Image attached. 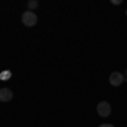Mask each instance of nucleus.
I'll list each match as a JSON object with an SVG mask.
<instances>
[{
    "label": "nucleus",
    "mask_w": 127,
    "mask_h": 127,
    "mask_svg": "<svg viewBox=\"0 0 127 127\" xmlns=\"http://www.w3.org/2000/svg\"><path fill=\"white\" fill-rule=\"evenodd\" d=\"M124 76H127V69H126V73H124Z\"/></svg>",
    "instance_id": "obj_8"
},
{
    "label": "nucleus",
    "mask_w": 127,
    "mask_h": 127,
    "mask_svg": "<svg viewBox=\"0 0 127 127\" xmlns=\"http://www.w3.org/2000/svg\"><path fill=\"white\" fill-rule=\"evenodd\" d=\"M126 15H127V10H126Z\"/></svg>",
    "instance_id": "obj_9"
},
{
    "label": "nucleus",
    "mask_w": 127,
    "mask_h": 127,
    "mask_svg": "<svg viewBox=\"0 0 127 127\" xmlns=\"http://www.w3.org/2000/svg\"><path fill=\"white\" fill-rule=\"evenodd\" d=\"M10 76H12V71H9V69H5V71L0 73V80H9Z\"/></svg>",
    "instance_id": "obj_6"
},
{
    "label": "nucleus",
    "mask_w": 127,
    "mask_h": 127,
    "mask_svg": "<svg viewBox=\"0 0 127 127\" xmlns=\"http://www.w3.org/2000/svg\"><path fill=\"white\" fill-rule=\"evenodd\" d=\"M22 24H24L26 27H34V26L37 24V15H36L34 12H31V10H26V12L22 14Z\"/></svg>",
    "instance_id": "obj_1"
},
{
    "label": "nucleus",
    "mask_w": 127,
    "mask_h": 127,
    "mask_svg": "<svg viewBox=\"0 0 127 127\" xmlns=\"http://www.w3.org/2000/svg\"><path fill=\"white\" fill-rule=\"evenodd\" d=\"M124 80H126V76H124L122 73H119V71H114V73L108 76V83H110L112 87H120V85L124 83Z\"/></svg>",
    "instance_id": "obj_3"
},
{
    "label": "nucleus",
    "mask_w": 127,
    "mask_h": 127,
    "mask_svg": "<svg viewBox=\"0 0 127 127\" xmlns=\"http://www.w3.org/2000/svg\"><path fill=\"white\" fill-rule=\"evenodd\" d=\"M100 127H114V126H112V124H102Z\"/></svg>",
    "instance_id": "obj_7"
},
{
    "label": "nucleus",
    "mask_w": 127,
    "mask_h": 127,
    "mask_svg": "<svg viewBox=\"0 0 127 127\" xmlns=\"http://www.w3.org/2000/svg\"><path fill=\"white\" fill-rule=\"evenodd\" d=\"M37 5H39L37 0H29V2H27V7H29L31 12H34V9H37Z\"/></svg>",
    "instance_id": "obj_5"
},
{
    "label": "nucleus",
    "mask_w": 127,
    "mask_h": 127,
    "mask_svg": "<svg viewBox=\"0 0 127 127\" xmlns=\"http://www.w3.org/2000/svg\"><path fill=\"white\" fill-rule=\"evenodd\" d=\"M97 114L100 117H108L110 114H112V107H110V103L108 102H100L97 105Z\"/></svg>",
    "instance_id": "obj_2"
},
{
    "label": "nucleus",
    "mask_w": 127,
    "mask_h": 127,
    "mask_svg": "<svg viewBox=\"0 0 127 127\" xmlns=\"http://www.w3.org/2000/svg\"><path fill=\"white\" fill-rule=\"evenodd\" d=\"M14 97L10 88H0V102H10Z\"/></svg>",
    "instance_id": "obj_4"
}]
</instances>
